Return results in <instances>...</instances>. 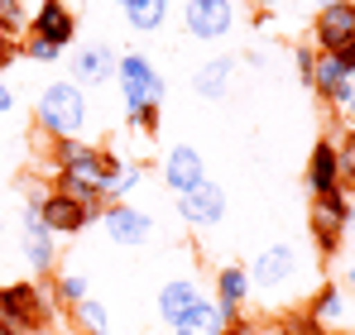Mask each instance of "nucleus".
<instances>
[{
  "label": "nucleus",
  "instance_id": "f257e3e1",
  "mask_svg": "<svg viewBox=\"0 0 355 335\" xmlns=\"http://www.w3.org/2000/svg\"><path fill=\"white\" fill-rule=\"evenodd\" d=\"M34 120L39 129L58 144V139H82L87 125H92V106H87V91L77 82H49L34 101Z\"/></svg>",
  "mask_w": 355,
  "mask_h": 335
},
{
  "label": "nucleus",
  "instance_id": "f03ea898",
  "mask_svg": "<svg viewBox=\"0 0 355 335\" xmlns=\"http://www.w3.org/2000/svg\"><path fill=\"white\" fill-rule=\"evenodd\" d=\"M44 197H49V187H24V225H19V249H24V259H29V269L34 273H49L53 264H58V235L44 225Z\"/></svg>",
  "mask_w": 355,
  "mask_h": 335
},
{
  "label": "nucleus",
  "instance_id": "7ed1b4c3",
  "mask_svg": "<svg viewBox=\"0 0 355 335\" xmlns=\"http://www.w3.org/2000/svg\"><path fill=\"white\" fill-rule=\"evenodd\" d=\"M307 225H312V244H317L322 259L341 254L346 230H351V197H346V187L312 197V216H307Z\"/></svg>",
  "mask_w": 355,
  "mask_h": 335
},
{
  "label": "nucleus",
  "instance_id": "20e7f679",
  "mask_svg": "<svg viewBox=\"0 0 355 335\" xmlns=\"http://www.w3.org/2000/svg\"><path fill=\"white\" fill-rule=\"evenodd\" d=\"M116 87H120V101H125V115H139L144 106H164V77H159V67L144 53L120 57Z\"/></svg>",
  "mask_w": 355,
  "mask_h": 335
},
{
  "label": "nucleus",
  "instance_id": "39448f33",
  "mask_svg": "<svg viewBox=\"0 0 355 335\" xmlns=\"http://www.w3.org/2000/svg\"><path fill=\"white\" fill-rule=\"evenodd\" d=\"M0 321L15 331H44L53 321V302L39 282H5L0 287Z\"/></svg>",
  "mask_w": 355,
  "mask_h": 335
},
{
  "label": "nucleus",
  "instance_id": "423d86ee",
  "mask_svg": "<svg viewBox=\"0 0 355 335\" xmlns=\"http://www.w3.org/2000/svg\"><path fill=\"white\" fill-rule=\"evenodd\" d=\"M297 273H302V254H297V244H288V239L269 244V249L250 264V282H254V292H264V297H284L297 282Z\"/></svg>",
  "mask_w": 355,
  "mask_h": 335
},
{
  "label": "nucleus",
  "instance_id": "0eeeda50",
  "mask_svg": "<svg viewBox=\"0 0 355 335\" xmlns=\"http://www.w3.org/2000/svg\"><path fill=\"white\" fill-rule=\"evenodd\" d=\"M182 24L197 44H221L236 29V0H187Z\"/></svg>",
  "mask_w": 355,
  "mask_h": 335
},
{
  "label": "nucleus",
  "instance_id": "6e6552de",
  "mask_svg": "<svg viewBox=\"0 0 355 335\" xmlns=\"http://www.w3.org/2000/svg\"><path fill=\"white\" fill-rule=\"evenodd\" d=\"M346 44H355V0L322 5V10H317V24H312V48L336 57Z\"/></svg>",
  "mask_w": 355,
  "mask_h": 335
},
{
  "label": "nucleus",
  "instance_id": "1a4fd4ad",
  "mask_svg": "<svg viewBox=\"0 0 355 335\" xmlns=\"http://www.w3.org/2000/svg\"><path fill=\"white\" fill-rule=\"evenodd\" d=\"M178 216L192 225V230H211V225L226 221V192H221V182H202V187H192V192H182L178 197Z\"/></svg>",
  "mask_w": 355,
  "mask_h": 335
},
{
  "label": "nucleus",
  "instance_id": "9d476101",
  "mask_svg": "<svg viewBox=\"0 0 355 335\" xmlns=\"http://www.w3.org/2000/svg\"><path fill=\"white\" fill-rule=\"evenodd\" d=\"M101 221H106L111 244H120V249H144L149 235H154V221H149L139 206H130V201H111V206L101 211Z\"/></svg>",
  "mask_w": 355,
  "mask_h": 335
},
{
  "label": "nucleus",
  "instance_id": "9b49d317",
  "mask_svg": "<svg viewBox=\"0 0 355 335\" xmlns=\"http://www.w3.org/2000/svg\"><path fill=\"white\" fill-rule=\"evenodd\" d=\"M116 67H120V53L111 44H82L72 53V82L87 91V87H106L116 82Z\"/></svg>",
  "mask_w": 355,
  "mask_h": 335
},
{
  "label": "nucleus",
  "instance_id": "f8f14e48",
  "mask_svg": "<svg viewBox=\"0 0 355 335\" xmlns=\"http://www.w3.org/2000/svg\"><path fill=\"white\" fill-rule=\"evenodd\" d=\"M39 216H44V225L62 239V235H82V230L92 225V216H101V211H96V206H87V201H77V197H62V192L49 187V197H44V211H39Z\"/></svg>",
  "mask_w": 355,
  "mask_h": 335
},
{
  "label": "nucleus",
  "instance_id": "ddd939ff",
  "mask_svg": "<svg viewBox=\"0 0 355 335\" xmlns=\"http://www.w3.org/2000/svg\"><path fill=\"white\" fill-rule=\"evenodd\" d=\"M29 34L44 39V44H53V48H67V44L77 39V15H72V5L44 0V5L29 15Z\"/></svg>",
  "mask_w": 355,
  "mask_h": 335
},
{
  "label": "nucleus",
  "instance_id": "4468645a",
  "mask_svg": "<svg viewBox=\"0 0 355 335\" xmlns=\"http://www.w3.org/2000/svg\"><path fill=\"white\" fill-rule=\"evenodd\" d=\"M207 182V159H202V149H192V144H173L168 154H164V187L168 192H192V187H202Z\"/></svg>",
  "mask_w": 355,
  "mask_h": 335
},
{
  "label": "nucleus",
  "instance_id": "2eb2a0df",
  "mask_svg": "<svg viewBox=\"0 0 355 335\" xmlns=\"http://www.w3.org/2000/svg\"><path fill=\"white\" fill-rule=\"evenodd\" d=\"M307 321H317L322 331H346L355 316H351V297L341 282H322L312 292V307H307Z\"/></svg>",
  "mask_w": 355,
  "mask_h": 335
},
{
  "label": "nucleus",
  "instance_id": "dca6fc26",
  "mask_svg": "<svg viewBox=\"0 0 355 335\" xmlns=\"http://www.w3.org/2000/svg\"><path fill=\"white\" fill-rule=\"evenodd\" d=\"M302 182H307V192H312V197H322V192H336V187H341V163H336V139H317V144H312Z\"/></svg>",
  "mask_w": 355,
  "mask_h": 335
},
{
  "label": "nucleus",
  "instance_id": "f3484780",
  "mask_svg": "<svg viewBox=\"0 0 355 335\" xmlns=\"http://www.w3.org/2000/svg\"><path fill=\"white\" fill-rule=\"evenodd\" d=\"M254 297V282H250V269H240V264H226L221 273H216V307H221V316L226 321H236L240 311H245V302Z\"/></svg>",
  "mask_w": 355,
  "mask_h": 335
},
{
  "label": "nucleus",
  "instance_id": "a211bd4d",
  "mask_svg": "<svg viewBox=\"0 0 355 335\" xmlns=\"http://www.w3.org/2000/svg\"><path fill=\"white\" fill-rule=\"evenodd\" d=\"M312 91L331 106H346V96L355 91V77L341 67V57L331 53H317V72H312Z\"/></svg>",
  "mask_w": 355,
  "mask_h": 335
},
{
  "label": "nucleus",
  "instance_id": "6ab92c4d",
  "mask_svg": "<svg viewBox=\"0 0 355 335\" xmlns=\"http://www.w3.org/2000/svg\"><path fill=\"white\" fill-rule=\"evenodd\" d=\"M202 297H207V292H202V282H197V278L164 282V287H159V316H164V326L173 331V326L192 311V307H197V302H202Z\"/></svg>",
  "mask_w": 355,
  "mask_h": 335
},
{
  "label": "nucleus",
  "instance_id": "aec40b11",
  "mask_svg": "<svg viewBox=\"0 0 355 335\" xmlns=\"http://www.w3.org/2000/svg\"><path fill=\"white\" fill-rule=\"evenodd\" d=\"M240 57H211L207 67H197V77H192V91L202 96V101H226L231 96V77H236Z\"/></svg>",
  "mask_w": 355,
  "mask_h": 335
},
{
  "label": "nucleus",
  "instance_id": "412c9836",
  "mask_svg": "<svg viewBox=\"0 0 355 335\" xmlns=\"http://www.w3.org/2000/svg\"><path fill=\"white\" fill-rule=\"evenodd\" d=\"M120 15L135 34H159L168 24V0H125Z\"/></svg>",
  "mask_w": 355,
  "mask_h": 335
},
{
  "label": "nucleus",
  "instance_id": "4be33fe9",
  "mask_svg": "<svg viewBox=\"0 0 355 335\" xmlns=\"http://www.w3.org/2000/svg\"><path fill=\"white\" fill-rule=\"evenodd\" d=\"M173 335H226V316H221V307H216L211 297H202V302L173 326Z\"/></svg>",
  "mask_w": 355,
  "mask_h": 335
},
{
  "label": "nucleus",
  "instance_id": "5701e85b",
  "mask_svg": "<svg viewBox=\"0 0 355 335\" xmlns=\"http://www.w3.org/2000/svg\"><path fill=\"white\" fill-rule=\"evenodd\" d=\"M72 311H77V321H82V331H87V335H111V311H106V302L82 297Z\"/></svg>",
  "mask_w": 355,
  "mask_h": 335
},
{
  "label": "nucleus",
  "instance_id": "b1692460",
  "mask_svg": "<svg viewBox=\"0 0 355 335\" xmlns=\"http://www.w3.org/2000/svg\"><path fill=\"white\" fill-rule=\"evenodd\" d=\"M82 297H92L82 273H58V278H53V302H58V307H77Z\"/></svg>",
  "mask_w": 355,
  "mask_h": 335
},
{
  "label": "nucleus",
  "instance_id": "393cba45",
  "mask_svg": "<svg viewBox=\"0 0 355 335\" xmlns=\"http://www.w3.org/2000/svg\"><path fill=\"white\" fill-rule=\"evenodd\" d=\"M15 57H29V62H58V57H62V48L44 44V39H34V34H24V39L15 44Z\"/></svg>",
  "mask_w": 355,
  "mask_h": 335
},
{
  "label": "nucleus",
  "instance_id": "a878e982",
  "mask_svg": "<svg viewBox=\"0 0 355 335\" xmlns=\"http://www.w3.org/2000/svg\"><path fill=\"white\" fill-rule=\"evenodd\" d=\"M336 163H341V187H355V125L336 139Z\"/></svg>",
  "mask_w": 355,
  "mask_h": 335
},
{
  "label": "nucleus",
  "instance_id": "bb28decb",
  "mask_svg": "<svg viewBox=\"0 0 355 335\" xmlns=\"http://www.w3.org/2000/svg\"><path fill=\"white\" fill-rule=\"evenodd\" d=\"M139 182H144V168H139V163H125L116 172V182H111V197H130Z\"/></svg>",
  "mask_w": 355,
  "mask_h": 335
},
{
  "label": "nucleus",
  "instance_id": "cd10ccee",
  "mask_svg": "<svg viewBox=\"0 0 355 335\" xmlns=\"http://www.w3.org/2000/svg\"><path fill=\"white\" fill-rule=\"evenodd\" d=\"M293 67H297V77L312 87V72H317V48H312V44H297V48H293Z\"/></svg>",
  "mask_w": 355,
  "mask_h": 335
},
{
  "label": "nucleus",
  "instance_id": "c85d7f7f",
  "mask_svg": "<svg viewBox=\"0 0 355 335\" xmlns=\"http://www.w3.org/2000/svg\"><path fill=\"white\" fill-rule=\"evenodd\" d=\"M159 111H164V106H144L139 115H130V125L144 129V134H154V129H159Z\"/></svg>",
  "mask_w": 355,
  "mask_h": 335
},
{
  "label": "nucleus",
  "instance_id": "c756f323",
  "mask_svg": "<svg viewBox=\"0 0 355 335\" xmlns=\"http://www.w3.org/2000/svg\"><path fill=\"white\" fill-rule=\"evenodd\" d=\"M10 111H15V87H10V82L0 77V120H5Z\"/></svg>",
  "mask_w": 355,
  "mask_h": 335
},
{
  "label": "nucleus",
  "instance_id": "7c9ffc66",
  "mask_svg": "<svg viewBox=\"0 0 355 335\" xmlns=\"http://www.w3.org/2000/svg\"><path fill=\"white\" fill-rule=\"evenodd\" d=\"M10 62H15V39H10V34L0 29V72H5Z\"/></svg>",
  "mask_w": 355,
  "mask_h": 335
},
{
  "label": "nucleus",
  "instance_id": "2f4dec72",
  "mask_svg": "<svg viewBox=\"0 0 355 335\" xmlns=\"http://www.w3.org/2000/svg\"><path fill=\"white\" fill-rule=\"evenodd\" d=\"M226 335H259V331H254V326H245V321L236 316V321H226Z\"/></svg>",
  "mask_w": 355,
  "mask_h": 335
},
{
  "label": "nucleus",
  "instance_id": "473e14b6",
  "mask_svg": "<svg viewBox=\"0 0 355 335\" xmlns=\"http://www.w3.org/2000/svg\"><path fill=\"white\" fill-rule=\"evenodd\" d=\"M336 57H341V67H346V72H351V77H355V44H346V48H341V53H336Z\"/></svg>",
  "mask_w": 355,
  "mask_h": 335
},
{
  "label": "nucleus",
  "instance_id": "72a5a7b5",
  "mask_svg": "<svg viewBox=\"0 0 355 335\" xmlns=\"http://www.w3.org/2000/svg\"><path fill=\"white\" fill-rule=\"evenodd\" d=\"M341 287H351V292H355V259L346 264V282H341Z\"/></svg>",
  "mask_w": 355,
  "mask_h": 335
},
{
  "label": "nucleus",
  "instance_id": "f704fd0d",
  "mask_svg": "<svg viewBox=\"0 0 355 335\" xmlns=\"http://www.w3.org/2000/svg\"><path fill=\"white\" fill-rule=\"evenodd\" d=\"M341 111H346V120H351V125H355V91H351V96H346V106H341Z\"/></svg>",
  "mask_w": 355,
  "mask_h": 335
},
{
  "label": "nucleus",
  "instance_id": "c9c22d12",
  "mask_svg": "<svg viewBox=\"0 0 355 335\" xmlns=\"http://www.w3.org/2000/svg\"><path fill=\"white\" fill-rule=\"evenodd\" d=\"M269 335H297V326H274Z\"/></svg>",
  "mask_w": 355,
  "mask_h": 335
},
{
  "label": "nucleus",
  "instance_id": "e433bc0d",
  "mask_svg": "<svg viewBox=\"0 0 355 335\" xmlns=\"http://www.w3.org/2000/svg\"><path fill=\"white\" fill-rule=\"evenodd\" d=\"M15 335H58L53 326H44V331H15Z\"/></svg>",
  "mask_w": 355,
  "mask_h": 335
},
{
  "label": "nucleus",
  "instance_id": "4c0bfd02",
  "mask_svg": "<svg viewBox=\"0 0 355 335\" xmlns=\"http://www.w3.org/2000/svg\"><path fill=\"white\" fill-rule=\"evenodd\" d=\"M322 5H341V0H317V10H322Z\"/></svg>",
  "mask_w": 355,
  "mask_h": 335
},
{
  "label": "nucleus",
  "instance_id": "58836bf2",
  "mask_svg": "<svg viewBox=\"0 0 355 335\" xmlns=\"http://www.w3.org/2000/svg\"><path fill=\"white\" fill-rule=\"evenodd\" d=\"M351 225H355V206H351Z\"/></svg>",
  "mask_w": 355,
  "mask_h": 335
},
{
  "label": "nucleus",
  "instance_id": "ea45409f",
  "mask_svg": "<svg viewBox=\"0 0 355 335\" xmlns=\"http://www.w3.org/2000/svg\"><path fill=\"white\" fill-rule=\"evenodd\" d=\"M259 5H269V0H259Z\"/></svg>",
  "mask_w": 355,
  "mask_h": 335
},
{
  "label": "nucleus",
  "instance_id": "a19ab883",
  "mask_svg": "<svg viewBox=\"0 0 355 335\" xmlns=\"http://www.w3.org/2000/svg\"><path fill=\"white\" fill-rule=\"evenodd\" d=\"M116 5H125V0H116Z\"/></svg>",
  "mask_w": 355,
  "mask_h": 335
}]
</instances>
